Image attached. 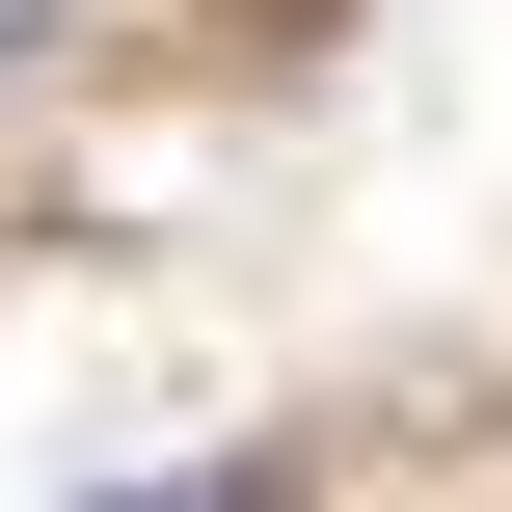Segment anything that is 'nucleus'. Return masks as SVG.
I'll return each instance as SVG.
<instances>
[{"instance_id":"f03ea898","label":"nucleus","mask_w":512,"mask_h":512,"mask_svg":"<svg viewBox=\"0 0 512 512\" xmlns=\"http://www.w3.org/2000/svg\"><path fill=\"white\" fill-rule=\"evenodd\" d=\"M27 27H54V0H0V54H27Z\"/></svg>"},{"instance_id":"f257e3e1","label":"nucleus","mask_w":512,"mask_h":512,"mask_svg":"<svg viewBox=\"0 0 512 512\" xmlns=\"http://www.w3.org/2000/svg\"><path fill=\"white\" fill-rule=\"evenodd\" d=\"M135 512H270V486H135Z\"/></svg>"}]
</instances>
